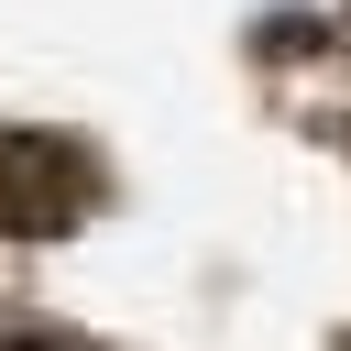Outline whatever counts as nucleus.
<instances>
[{
  "mask_svg": "<svg viewBox=\"0 0 351 351\" xmlns=\"http://www.w3.org/2000/svg\"><path fill=\"white\" fill-rule=\"evenodd\" d=\"M88 197H99V176H88L77 143H55V132H0V219H11L22 241L88 219Z\"/></svg>",
  "mask_w": 351,
  "mask_h": 351,
  "instance_id": "1",
  "label": "nucleus"
},
{
  "mask_svg": "<svg viewBox=\"0 0 351 351\" xmlns=\"http://www.w3.org/2000/svg\"><path fill=\"white\" fill-rule=\"evenodd\" d=\"M0 351H77V340H44V329H11Z\"/></svg>",
  "mask_w": 351,
  "mask_h": 351,
  "instance_id": "2",
  "label": "nucleus"
}]
</instances>
